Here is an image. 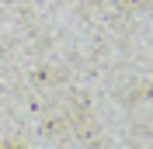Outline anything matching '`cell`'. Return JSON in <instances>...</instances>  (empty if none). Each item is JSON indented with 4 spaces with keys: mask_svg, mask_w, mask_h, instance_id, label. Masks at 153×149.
Here are the masks:
<instances>
[{
    "mask_svg": "<svg viewBox=\"0 0 153 149\" xmlns=\"http://www.w3.org/2000/svg\"><path fill=\"white\" fill-rule=\"evenodd\" d=\"M10 149H18V146H10Z\"/></svg>",
    "mask_w": 153,
    "mask_h": 149,
    "instance_id": "obj_1",
    "label": "cell"
}]
</instances>
